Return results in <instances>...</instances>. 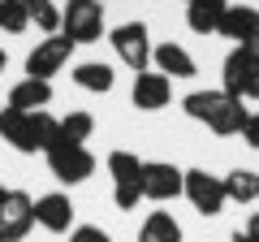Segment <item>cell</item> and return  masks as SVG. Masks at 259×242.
<instances>
[{"label": "cell", "mask_w": 259, "mask_h": 242, "mask_svg": "<svg viewBox=\"0 0 259 242\" xmlns=\"http://www.w3.org/2000/svg\"><path fill=\"white\" fill-rule=\"evenodd\" d=\"M182 108H186V117H194V121H203L212 134H221V139H233V134H242V126H246V117H250V108H246V100H238V95H229V91H221V87H207V91H190L182 100Z\"/></svg>", "instance_id": "obj_1"}, {"label": "cell", "mask_w": 259, "mask_h": 242, "mask_svg": "<svg viewBox=\"0 0 259 242\" xmlns=\"http://www.w3.org/2000/svg\"><path fill=\"white\" fill-rule=\"evenodd\" d=\"M61 134V117L52 112H18V108H0V139L13 143L22 156H35V151H48Z\"/></svg>", "instance_id": "obj_2"}, {"label": "cell", "mask_w": 259, "mask_h": 242, "mask_svg": "<svg viewBox=\"0 0 259 242\" xmlns=\"http://www.w3.org/2000/svg\"><path fill=\"white\" fill-rule=\"evenodd\" d=\"M108 177H112V204L121 212H134L143 199V160L134 151H108Z\"/></svg>", "instance_id": "obj_3"}, {"label": "cell", "mask_w": 259, "mask_h": 242, "mask_svg": "<svg viewBox=\"0 0 259 242\" xmlns=\"http://www.w3.org/2000/svg\"><path fill=\"white\" fill-rule=\"evenodd\" d=\"M44 156H48L52 177H56V182H65V186H78V182H87V177L95 173V156H91L87 143H65V139H56Z\"/></svg>", "instance_id": "obj_4"}, {"label": "cell", "mask_w": 259, "mask_h": 242, "mask_svg": "<svg viewBox=\"0 0 259 242\" xmlns=\"http://www.w3.org/2000/svg\"><path fill=\"white\" fill-rule=\"evenodd\" d=\"M61 35L69 44H95L104 35V5H87V0H69L61 9Z\"/></svg>", "instance_id": "obj_5"}, {"label": "cell", "mask_w": 259, "mask_h": 242, "mask_svg": "<svg viewBox=\"0 0 259 242\" xmlns=\"http://www.w3.org/2000/svg\"><path fill=\"white\" fill-rule=\"evenodd\" d=\"M112 52L121 56V65H130L134 74H143V69L151 65V35L143 22H121V26H112L108 35Z\"/></svg>", "instance_id": "obj_6"}, {"label": "cell", "mask_w": 259, "mask_h": 242, "mask_svg": "<svg viewBox=\"0 0 259 242\" xmlns=\"http://www.w3.org/2000/svg\"><path fill=\"white\" fill-rule=\"evenodd\" d=\"M182 195L190 199L194 212H203V216H221V208L229 204L225 199V177H212L207 169H186Z\"/></svg>", "instance_id": "obj_7"}, {"label": "cell", "mask_w": 259, "mask_h": 242, "mask_svg": "<svg viewBox=\"0 0 259 242\" xmlns=\"http://www.w3.org/2000/svg\"><path fill=\"white\" fill-rule=\"evenodd\" d=\"M221 78H225L221 91L238 95V100H259V61L246 56V48H233V52L225 56Z\"/></svg>", "instance_id": "obj_8"}, {"label": "cell", "mask_w": 259, "mask_h": 242, "mask_svg": "<svg viewBox=\"0 0 259 242\" xmlns=\"http://www.w3.org/2000/svg\"><path fill=\"white\" fill-rule=\"evenodd\" d=\"M35 225V199L26 190H5L0 199V242H22Z\"/></svg>", "instance_id": "obj_9"}, {"label": "cell", "mask_w": 259, "mask_h": 242, "mask_svg": "<svg viewBox=\"0 0 259 242\" xmlns=\"http://www.w3.org/2000/svg\"><path fill=\"white\" fill-rule=\"evenodd\" d=\"M69 52H74V44L65 35H48L35 44V52L26 56V78H44V83H52V74H61L65 65H69Z\"/></svg>", "instance_id": "obj_10"}, {"label": "cell", "mask_w": 259, "mask_h": 242, "mask_svg": "<svg viewBox=\"0 0 259 242\" xmlns=\"http://www.w3.org/2000/svg\"><path fill=\"white\" fill-rule=\"evenodd\" d=\"M182 182L186 173L168 160H143V199L151 204H168V199L182 195Z\"/></svg>", "instance_id": "obj_11"}, {"label": "cell", "mask_w": 259, "mask_h": 242, "mask_svg": "<svg viewBox=\"0 0 259 242\" xmlns=\"http://www.w3.org/2000/svg\"><path fill=\"white\" fill-rule=\"evenodd\" d=\"M134 108L143 112H160L168 108V100H173V83H168L164 74H156V69H143V74H134Z\"/></svg>", "instance_id": "obj_12"}, {"label": "cell", "mask_w": 259, "mask_h": 242, "mask_svg": "<svg viewBox=\"0 0 259 242\" xmlns=\"http://www.w3.org/2000/svg\"><path fill=\"white\" fill-rule=\"evenodd\" d=\"M35 225H44L48 233H69L74 229V204H69V195H61V190L39 195L35 199Z\"/></svg>", "instance_id": "obj_13"}, {"label": "cell", "mask_w": 259, "mask_h": 242, "mask_svg": "<svg viewBox=\"0 0 259 242\" xmlns=\"http://www.w3.org/2000/svg\"><path fill=\"white\" fill-rule=\"evenodd\" d=\"M151 65H156V74H164L168 83H173V78H194V74H199L194 56L186 52L182 44H173V39L160 44V48H151Z\"/></svg>", "instance_id": "obj_14"}, {"label": "cell", "mask_w": 259, "mask_h": 242, "mask_svg": "<svg viewBox=\"0 0 259 242\" xmlns=\"http://www.w3.org/2000/svg\"><path fill=\"white\" fill-rule=\"evenodd\" d=\"M216 35L233 39V48L246 44V39L259 35V9L255 5H225V18H221V30Z\"/></svg>", "instance_id": "obj_15"}, {"label": "cell", "mask_w": 259, "mask_h": 242, "mask_svg": "<svg viewBox=\"0 0 259 242\" xmlns=\"http://www.w3.org/2000/svg\"><path fill=\"white\" fill-rule=\"evenodd\" d=\"M48 104H52V83L44 78H22L9 91V108L18 112H48Z\"/></svg>", "instance_id": "obj_16"}, {"label": "cell", "mask_w": 259, "mask_h": 242, "mask_svg": "<svg viewBox=\"0 0 259 242\" xmlns=\"http://www.w3.org/2000/svg\"><path fill=\"white\" fill-rule=\"evenodd\" d=\"M225 5L229 0H190L186 5V26L194 35H216L221 30V18H225Z\"/></svg>", "instance_id": "obj_17"}, {"label": "cell", "mask_w": 259, "mask_h": 242, "mask_svg": "<svg viewBox=\"0 0 259 242\" xmlns=\"http://www.w3.org/2000/svg\"><path fill=\"white\" fill-rule=\"evenodd\" d=\"M74 83L82 87V91H91V95H108L112 87H117V74H112V65H104V61H82V65H74Z\"/></svg>", "instance_id": "obj_18"}, {"label": "cell", "mask_w": 259, "mask_h": 242, "mask_svg": "<svg viewBox=\"0 0 259 242\" xmlns=\"http://www.w3.org/2000/svg\"><path fill=\"white\" fill-rule=\"evenodd\" d=\"M139 242H182V225L173 221V212H147V221L139 225Z\"/></svg>", "instance_id": "obj_19"}, {"label": "cell", "mask_w": 259, "mask_h": 242, "mask_svg": "<svg viewBox=\"0 0 259 242\" xmlns=\"http://www.w3.org/2000/svg\"><path fill=\"white\" fill-rule=\"evenodd\" d=\"M225 199L229 204H255L259 199V173L255 169H233L225 177Z\"/></svg>", "instance_id": "obj_20"}, {"label": "cell", "mask_w": 259, "mask_h": 242, "mask_svg": "<svg viewBox=\"0 0 259 242\" xmlns=\"http://www.w3.org/2000/svg\"><path fill=\"white\" fill-rule=\"evenodd\" d=\"M95 134V117L91 112H82V108H74L69 117H61V134L56 139H65V143H87Z\"/></svg>", "instance_id": "obj_21"}, {"label": "cell", "mask_w": 259, "mask_h": 242, "mask_svg": "<svg viewBox=\"0 0 259 242\" xmlns=\"http://www.w3.org/2000/svg\"><path fill=\"white\" fill-rule=\"evenodd\" d=\"M26 13L44 35H61V9H56V0H26Z\"/></svg>", "instance_id": "obj_22"}, {"label": "cell", "mask_w": 259, "mask_h": 242, "mask_svg": "<svg viewBox=\"0 0 259 242\" xmlns=\"http://www.w3.org/2000/svg\"><path fill=\"white\" fill-rule=\"evenodd\" d=\"M26 26H30L26 0H0V30L5 35H22Z\"/></svg>", "instance_id": "obj_23"}, {"label": "cell", "mask_w": 259, "mask_h": 242, "mask_svg": "<svg viewBox=\"0 0 259 242\" xmlns=\"http://www.w3.org/2000/svg\"><path fill=\"white\" fill-rule=\"evenodd\" d=\"M69 242H112V238L100 225H78V229H69Z\"/></svg>", "instance_id": "obj_24"}, {"label": "cell", "mask_w": 259, "mask_h": 242, "mask_svg": "<svg viewBox=\"0 0 259 242\" xmlns=\"http://www.w3.org/2000/svg\"><path fill=\"white\" fill-rule=\"evenodd\" d=\"M242 139H246L250 147L259 151V112H250V117H246V126H242Z\"/></svg>", "instance_id": "obj_25"}, {"label": "cell", "mask_w": 259, "mask_h": 242, "mask_svg": "<svg viewBox=\"0 0 259 242\" xmlns=\"http://www.w3.org/2000/svg\"><path fill=\"white\" fill-rule=\"evenodd\" d=\"M238 48H246V56H255V61H259V35L246 39V44H238Z\"/></svg>", "instance_id": "obj_26"}, {"label": "cell", "mask_w": 259, "mask_h": 242, "mask_svg": "<svg viewBox=\"0 0 259 242\" xmlns=\"http://www.w3.org/2000/svg\"><path fill=\"white\" fill-rule=\"evenodd\" d=\"M246 233H250V238H259V212H250V221H246Z\"/></svg>", "instance_id": "obj_27"}, {"label": "cell", "mask_w": 259, "mask_h": 242, "mask_svg": "<svg viewBox=\"0 0 259 242\" xmlns=\"http://www.w3.org/2000/svg\"><path fill=\"white\" fill-rule=\"evenodd\" d=\"M233 242H259V238H250V233L242 229V233H233Z\"/></svg>", "instance_id": "obj_28"}, {"label": "cell", "mask_w": 259, "mask_h": 242, "mask_svg": "<svg viewBox=\"0 0 259 242\" xmlns=\"http://www.w3.org/2000/svg\"><path fill=\"white\" fill-rule=\"evenodd\" d=\"M5 65H9V56H5V48H0V74H5Z\"/></svg>", "instance_id": "obj_29"}, {"label": "cell", "mask_w": 259, "mask_h": 242, "mask_svg": "<svg viewBox=\"0 0 259 242\" xmlns=\"http://www.w3.org/2000/svg\"><path fill=\"white\" fill-rule=\"evenodd\" d=\"M87 5H104V0H87Z\"/></svg>", "instance_id": "obj_30"}, {"label": "cell", "mask_w": 259, "mask_h": 242, "mask_svg": "<svg viewBox=\"0 0 259 242\" xmlns=\"http://www.w3.org/2000/svg\"><path fill=\"white\" fill-rule=\"evenodd\" d=\"M0 199H5V186H0Z\"/></svg>", "instance_id": "obj_31"}, {"label": "cell", "mask_w": 259, "mask_h": 242, "mask_svg": "<svg viewBox=\"0 0 259 242\" xmlns=\"http://www.w3.org/2000/svg\"><path fill=\"white\" fill-rule=\"evenodd\" d=\"M186 5H190V0H186Z\"/></svg>", "instance_id": "obj_32"}]
</instances>
